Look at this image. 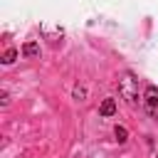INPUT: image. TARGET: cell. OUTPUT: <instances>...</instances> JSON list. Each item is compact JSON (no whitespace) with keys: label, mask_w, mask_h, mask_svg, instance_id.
<instances>
[{"label":"cell","mask_w":158,"mask_h":158,"mask_svg":"<svg viewBox=\"0 0 158 158\" xmlns=\"http://www.w3.org/2000/svg\"><path fill=\"white\" fill-rule=\"evenodd\" d=\"M118 89H121V94H123V99H126L128 104H133V101L138 99V89H136V79H133L131 74H123V77H121V81H118Z\"/></svg>","instance_id":"6da1fadb"},{"label":"cell","mask_w":158,"mask_h":158,"mask_svg":"<svg viewBox=\"0 0 158 158\" xmlns=\"http://www.w3.org/2000/svg\"><path fill=\"white\" fill-rule=\"evenodd\" d=\"M143 101H146V111H148L153 118H158V89H156V86H148V89H146Z\"/></svg>","instance_id":"7a4b0ae2"},{"label":"cell","mask_w":158,"mask_h":158,"mask_svg":"<svg viewBox=\"0 0 158 158\" xmlns=\"http://www.w3.org/2000/svg\"><path fill=\"white\" fill-rule=\"evenodd\" d=\"M99 111H101V116H111V114L116 111V101H114V99H106V101L101 104Z\"/></svg>","instance_id":"3957f363"},{"label":"cell","mask_w":158,"mask_h":158,"mask_svg":"<svg viewBox=\"0 0 158 158\" xmlns=\"http://www.w3.org/2000/svg\"><path fill=\"white\" fill-rule=\"evenodd\" d=\"M22 54H25V57H37V54H40V47H37L35 42H27V44L22 47Z\"/></svg>","instance_id":"277c9868"},{"label":"cell","mask_w":158,"mask_h":158,"mask_svg":"<svg viewBox=\"0 0 158 158\" xmlns=\"http://www.w3.org/2000/svg\"><path fill=\"white\" fill-rule=\"evenodd\" d=\"M15 57H17V52H15V49H7V52L2 54V62L10 64V62H15Z\"/></svg>","instance_id":"5b68a950"},{"label":"cell","mask_w":158,"mask_h":158,"mask_svg":"<svg viewBox=\"0 0 158 158\" xmlns=\"http://www.w3.org/2000/svg\"><path fill=\"white\" fill-rule=\"evenodd\" d=\"M126 136H128V133H126V128H123V126H116V138H118L121 143L126 141Z\"/></svg>","instance_id":"8992f818"}]
</instances>
